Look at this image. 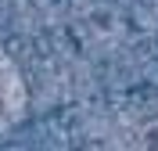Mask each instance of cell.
Masks as SVG:
<instances>
[{
    "label": "cell",
    "instance_id": "1",
    "mask_svg": "<svg viewBox=\"0 0 158 151\" xmlns=\"http://www.w3.org/2000/svg\"><path fill=\"white\" fill-rule=\"evenodd\" d=\"M144 151H158V122H151L144 130Z\"/></svg>",
    "mask_w": 158,
    "mask_h": 151
}]
</instances>
